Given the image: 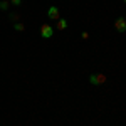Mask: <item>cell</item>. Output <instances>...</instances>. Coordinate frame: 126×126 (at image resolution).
Masks as SVG:
<instances>
[{"label": "cell", "instance_id": "1", "mask_svg": "<svg viewBox=\"0 0 126 126\" xmlns=\"http://www.w3.org/2000/svg\"><path fill=\"white\" fill-rule=\"evenodd\" d=\"M54 35V29H52V25L50 24H42L40 25V37H44V39H50Z\"/></svg>", "mask_w": 126, "mask_h": 126}, {"label": "cell", "instance_id": "2", "mask_svg": "<svg viewBox=\"0 0 126 126\" xmlns=\"http://www.w3.org/2000/svg\"><path fill=\"white\" fill-rule=\"evenodd\" d=\"M106 76L104 74H91L89 76V82L93 84V86H101V84H104L106 82Z\"/></svg>", "mask_w": 126, "mask_h": 126}, {"label": "cell", "instance_id": "3", "mask_svg": "<svg viewBox=\"0 0 126 126\" xmlns=\"http://www.w3.org/2000/svg\"><path fill=\"white\" fill-rule=\"evenodd\" d=\"M47 17L50 20H59L61 19V12H59V9L56 7V5H50L47 9Z\"/></svg>", "mask_w": 126, "mask_h": 126}, {"label": "cell", "instance_id": "4", "mask_svg": "<svg viewBox=\"0 0 126 126\" xmlns=\"http://www.w3.org/2000/svg\"><path fill=\"white\" fill-rule=\"evenodd\" d=\"M114 29L118 32H126V19L125 17H118L114 20Z\"/></svg>", "mask_w": 126, "mask_h": 126}, {"label": "cell", "instance_id": "5", "mask_svg": "<svg viewBox=\"0 0 126 126\" xmlns=\"http://www.w3.org/2000/svg\"><path fill=\"white\" fill-rule=\"evenodd\" d=\"M57 29L59 30H66L67 29V20L66 19H59L57 20Z\"/></svg>", "mask_w": 126, "mask_h": 126}, {"label": "cell", "instance_id": "6", "mask_svg": "<svg viewBox=\"0 0 126 126\" xmlns=\"http://www.w3.org/2000/svg\"><path fill=\"white\" fill-rule=\"evenodd\" d=\"M10 0H0V10H9Z\"/></svg>", "mask_w": 126, "mask_h": 126}, {"label": "cell", "instance_id": "7", "mask_svg": "<svg viewBox=\"0 0 126 126\" xmlns=\"http://www.w3.org/2000/svg\"><path fill=\"white\" fill-rule=\"evenodd\" d=\"M14 29L17 30V32H22V30L25 29V27H24V24H20V22H15V24H14Z\"/></svg>", "mask_w": 126, "mask_h": 126}, {"label": "cell", "instance_id": "8", "mask_svg": "<svg viewBox=\"0 0 126 126\" xmlns=\"http://www.w3.org/2000/svg\"><path fill=\"white\" fill-rule=\"evenodd\" d=\"M10 3L15 5V7H20V5H22V0H10Z\"/></svg>", "mask_w": 126, "mask_h": 126}, {"label": "cell", "instance_id": "9", "mask_svg": "<svg viewBox=\"0 0 126 126\" xmlns=\"http://www.w3.org/2000/svg\"><path fill=\"white\" fill-rule=\"evenodd\" d=\"M10 20L17 22V20H19V15H17V14H10Z\"/></svg>", "mask_w": 126, "mask_h": 126}, {"label": "cell", "instance_id": "10", "mask_svg": "<svg viewBox=\"0 0 126 126\" xmlns=\"http://www.w3.org/2000/svg\"><path fill=\"white\" fill-rule=\"evenodd\" d=\"M82 39H84V40L89 39V34H87V32H82Z\"/></svg>", "mask_w": 126, "mask_h": 126}, {"label": "cell", "instance_id": "11", "mask_svg": "<svg viewBox=\"0 0 126 126\" xmlns=\"http://www.w3.org/2000/svg\"><path fill=\"white\" fill-rule=\"evenodd\" d=\"M125 3H126V0H125Z\"/></svg>", "mask_w": 126, "mask_h": 126}]
</instances>
